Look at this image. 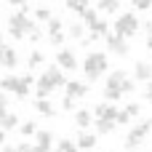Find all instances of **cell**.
Here are the masks:
<instances>
[{
    "instance_id": "cell-33",
    "label": "cell",
    "mask_w": 152,
    "mask_h": 152,
    "mask_svg": "<svg viewBox=\"0 0 152 152\" xmlns=\"http://www.w3.org/2000/svg\"><path fill=\"white\" fill-rule=\"evenodd\" d=\"M64 37H67L64 32H51V35H48V40H51L53 45H61V43H64Z\"/></svg>"
},
{
    "instance_id": "cell-6",
    "label": "cell",
    "mask_w": 152,
    "mask_h": 152,
    "mask_svg": "<svg viewBox=\"0 0 152 152\" xmlns=\"http://www.w3.org/2000/svg\"><path fill=\"white\" fill-rule=\"evenodd\" d=\"M107 48H110L115 56H128V51H131L128 40L120 37V35H107Z\"/></svg>"
},
{
    "instance_id": "cell-41",
    "label": "cell",
    "mask_w": 152,
    "mask_h": 152,
    "mask_svg": "<svg viewBox=\"0 0 152 152\" xmlns=\"http://www.w3.org/2000/svg\"><path fill=\"white\" fill-rule=\"evenodd\" d=\"M5 104H8V99H5V91H3L0 94V107H5Z\"/></svg>"
},
{
    "instance_id": "cell-47",
    "label": "cell",
    "mask_w": 152,
    "mask_h": 152,
    "mask_svg": "<svg viewBox=\"0 0 152 152\" xmlns=\"http://www.w3.org/2000/svg\"><path fill=\"white\" fill-rule=\"evenodd\" d=\"M3 118H5V107H0V120H3Z\"/></svg>"
},
{
    "instance_id": "cell-7",
    "label": "cell",
    "mask_w": 152,
    "mask_h": 152,
    "mask_svg": "<svg viewBox=\"0 0 152 152\" xmlns=\"http://www.w3.org/2000/svg\"><path fill=\"white\" fill-rule=\"evenodd\" d=\"M32 136H35V142H37V144H32L35 152H48L51 150V142H53V134H51V131H35Z\"/></svg>"
},
{
    "instance_id": "cell-34",
    "label": "cell",
    "mask_w": 152,
    "mask_h": 152,
    "mask_svg": "<svg viewBox=\"0 0 152 152\" xmlns=\"http://www.w3.org/2000/svg\"><path fill=\"white\" fill-rule=\"evenodd\" d=\"M115 123H120V126H126V123H131V115H128L126 110H118V118H115Z\"/></svg>"
},
{
    "instance_id": "cell-23",
    "label": "cell",
    "mask_w": 152,
    "mask_h": 152,
    "mask_svg": "<svg viewBox=\"0 0 152 152\" xmlns=\"http://www.w3.org/2000/svg\"><path fill=\"white\" fill-rule=\"evenodd\" d=\"M43 59H45V56H43V51H32V53H29L27 67H29V69H35V67H40V64H43Z\"/></svg>"
},
{
    "instance_id": "cell-17",
    "label": "cell",
    "mask_w": 152,
    "mask_h": 152,
    "mask_svg": "<svg viewBox=\"0 0 152 152\" xmlns=\"http://www.w3.org/2000/svg\"><path fill=\"white\" fill-rule=\"evenodd\" d=\"M99 35H107V21H102V19H96L91 24V40H96Z\"/></svg>"
},
{
    "instance_id": "cell-30",
    "label": "cell",
    "mask_w": 152,
    "mask_h": 152,
    "mask_svg": "<svg viewBox=\"0 0 152 152\" xmlns=\"http://www.w3.org/2000/svg\"><path fill=\"white\" fill-rule=\"evenodd\" d=\"M48 32H61V19L51 16V19H48Z\"/></svg>"
},
{
    "instance_id": "cell-3",
    "label": "cell",
    "mask_w": 152,
    "mask_h": 152,
    "mask_svg": "<svg viewBox=\"0 0 152 152\" xmlns=\"http://www.w3.org/2000/svg\"><path fill=\"white\" fill-rule=\"evenodd\" d=\"M112 29H115V35H120V37L128 40L131 35H136V29H139V19H136L134 13H120V16L115 19Z\"/></svg>"
},
{
    "instance_id": "cell-12",
    "label": "cell",
    "mask_w": 152,
    "mask_h": 152,
    "mask_svg": "<svg viewBox=\"0 0 152 152\" xmlns=\"http://www.w3.org/2000/svg\"><path fill=\"white\" fill-rule=\"evenodd\" d=\"M134 77L150 83V80H152V64H150V61H136V64H134Z\"/></svg>"
},
{
    "instance_id": "cell-48",
    "label": "cell",
    "mask_w": 152,
    "mask_h": 152,
    "mask_svg": "<svg viewBox=\"0 0 152 152\" xmlns=\"http://www.w3.org/2000/svg\"><path fill=\"white\" fill-rule=\"evenodd\" d=\"M0 45H3V32H0Z\"/></svg>"
},
{
    "instance_id": "cell-40",
    "label": "cell",
    "mask_w": 152,
    "mask_h": 152,
    "mask_svg": "<svg viewBox=\"0 0 152 152\" xmlns=\"http://www.w3.org/2000/svg\"><path fill=\"white\" fill-rule=\"evenodd\" d=\"M16 152H35V147H32V144H27V142H24V144H19V147H16Z\"/></svg>"
},
{
    "instance_id": "cell-42",
    "label": "cell",
    "mask_w": 152,
    "mask_h": 152,
    "mask_svg": "<svg viewBox=\"0 0 152 152\" xmlns=\"http://www.w3.org/2000/svg\"><path fill=\"white\" fill-rule=\"evenodd\" d=\"M147 48H150V51H152V32H150V35H147Z\"/></svg>"
},
{
    "instance_id": "cell-25",
    "label": "cell",
    "mask_w": 152,
    "mask_h": 152,
    "mask_svg": "<svg viewBox=\"0 0 152 152\" xmlns=\"http://www.w3.org/2000/svg\"><path fill=\"white\" fill-rule=\"evenodd\" d=\"M56 152H77V147H75V142H69V139H61V142L56 144Z\"/></svg>"
},
{
    "instance_id": "cell-38",
    "label": "cell",
    "mask_w": 152,
    "mask_h": 152,
    "mask_svg": "<svg viewBox=\"0 0 152 152\" xmlns=\"http://www.w3.org/2000/svg\"><path fill=\"white\" fill-rule=\"evenodd\" d=\"M61 107L69 112V110H75V99H69V96H64V102H61Z\"/></svg>"
},
{
    "instance_id": "cell-37",
    "label": "cell",
    "mask_w": 152,
    "mask_h": 152,
    "mask_svg": "<svg viewBox=\"0 0 152 152\" xmlns=\"http://www.w3.org/2000/svg\"><path fill=\"white\" fill-rule=\"evenodd\" d=\"M126 112H128V115H131V118H136V115H139V112H142V107H139V104H134V102H131V104H128V107H126Z\"/></svg>"
},
{
    "instance_id": "cell-8",
    "label": "cell",
    "mask_w": 152,
    "mask_h": 152,
    "mask_svg": "<svg viewBox=\"0 0 152 152\" xmlns=\"http://www.w3.org/2000/svg\"><path fill=\"white\" fill-rule=\"evenodd\" d=\"M56 61H59V67L61 69H77V59H75V53L72 51H67V48H61L59 53H56Z\"/></svg>"
},
{
    "instance_id": "cell-20",
    "label": "cell",
    "mask_w": 152,
    "mask_h": 152,
    "mask_svg": "<svg viewBox=\"0 0 152 152\" xmlns=\"http://www.w3.org/2000/svg\"><path fill=\"white\" fill-rule=\"evenodd\" d=\"M75 123H77L80 128H88V126H91V112H88V110H80V112L75 115Z\"/></svg>"
},
{
    "instance_id": "cell-4",
    "label": "cell",
    "mask_w": 152,
    "mask_h": 152,
    "mask_svg": "<svg viewBox=\"0 0 152 152\" xmlns=\"http://www.w3.org/2000/svg\"><path fill=\"white\" fill-rule=\"evenodd\" d=\"M27 24H29L27 11H16V13L8 19V35H11V37H16V40H21V37H24V32H27Z\"/></svg>"
},
{
    "instance_id": "cell-24",
    "label": "cell",
    "mask_w": 152,
    "mask_h": 152,
    "mask_svg": "<svg viewBox=\"0 0 152 152\" xmlns=\"http://www.w3.org/2000/svg\"><path fill=\"white\" fill-rule=\"evenodd\" d=\"M0 126H3V131H11V128L19 126V118H16V115H5V118L0 120Z\"/></svg>"
},
{
    "instance_id": "cell-46",
    "label": "cell",
    "mask_w": 152,
    "mask_h": 152,
    "mask_svg": "<svg viewBox=\"0 0 152 152\" xmlns=\"http://www.w3.org/2000/svg\"><path fill=\"white\" fill-rule=\"evenodd\" d=\"M5 3H11V5H19V3H21V0H5Z\"/></svg>"
},
{
    "instance_id": "cell-36",
    "label": "cell",
    "mask_w": 152,
    "mask_h": 152,
    "mask_svg": "<svg viewBox=\"0 0 152 152\" xmlns=\"http://www.w3.org/2000/svg\"><path fill=\"white\" fill-rule=\"evenodd\" d=\"M69 37H83V24H69Z\"/></svg>"
},
{
    "instance_id": "cell-15",
    "label": "cell",
    "mask_w": 152,
    "mask_h": 152,
    "mask_svg": "<svg viewBox=\"0 0 152 152\" xmlns=\"http://www.w3.org/2000/svg\"><path fill=\"white\" fill-rule=\"evenodd\" d=\"M35 110H37L40 115H45V118H53V115H56V110H53L51 99H35Z\"/></svg>"
},
{
    "instance_id": "cell-2",
    "label": "cell",
    "mask_w": 152,
    "mask_h": 152,
    "mask_svg": "<svg viewBox=\"0 0 152 152\" xmlns=\"http://www.w3.org/2000/svg\"><path fill=\"white\" fill-rule=\"evenodd\" d=\"M64 83H67V77L61 75V69L59 67H48L40 77H37V88H43V91H56V88H64Z\"/></svg>"
},
{
    "instance_id": "cell-21",
    "label": "cell",
    "mask_w": 152,
    "mask_h": 152,
    "mask_svg": "<svg viewBox=\"0 0 152 152\" xmlns=\"http://www.w3.org/2000/svg\"><path fill=\"white\" fill-rule=\"evenodd\" d=\"M96 3H99V11H104V13H112V11L120 8L118 0H96Z\"/></svg>"
},
{
    "instance_id": "cell-27",
    "label": "cell",
    "mask_w": 152,
    "mask_h": 152,
    "mask_svg": "<svg viewBox=\"0 0 152 152\" xmlns=\"http://www.w3.org/2000/svg\"><path fill=\"white\" fill-rule=\"evenodd\" d=\"M120 96H123V94H120L118 88H104V99H107L110 104H115V102H118Z\"/></svg>"
},
{
    "instance_id": "cell-5",
    "label": "cell",
    "mask_w": 152,
    "mask_h": 152,
    "mask_svg": "<svg viewBox=\"0 0 152 152\" xmlns=\"http://www.w3.org/2000/svg\"><path fill=\"white\" fill-rule=\"evenodd\" d=\"M150 128H152V120H142V123L126 136V150H136V147L142 144V139L150 134Z\"/></svg>"
},
{
    "instance_id": "cell-31",
    "label": "cell",
    "mask_w": 152,
    "mask_h": 152,
    "mask_svg": "<svg viewBox=\"0 0 152 152\" xmlns=\"http://www.w3.org/2000/svg\"><path fill=\"white\" fill-rule=\"evenodd\" d=\"M35 19H37V21H48V19H51V11H48V8H37V11H35Z\"/></svg>"
},
{
    "instance_id": "cell-9",
    "label": "cell",
    "mask_w": 152,
    "mask_h": 152,
    "mask_svg": "<svg viewBox=\"0 0 152 152\" xmlns=\"http://www.w3.org/2000/svg\"><path fill=\"white\" fill-rule=\"evenodd\" d=\"M19 64V56H16V51L13 48H8V45H0V67H5V69H13Z\"/></svg>"
},
{
    "instance_id": "cell-10",
    "label": "cell",
    "mask_w": 152,
    "mask_h": 152,
    "mask_svg": "<svg viewBox=\"0 0 152 152\" xmlns=\"http://www.w3.org/2000/svg\"><path fill=\"white\" fill-rule=\"evenodd\" d=\"M64 91H67L69 99H83L88 94V86L86 83H77V80H69V83H64Z\"/></svg>"
},
{
    "instance_id": "cell-43",
    "label": "cell",
    "mask_w": 152,
    "mask_h": 152,
    "mask_svg": "<svg viewBox=\"0 0 152 152\" xmlns=\"http://www.w3.org/2000/svg\"><path fill=\"white\" fill-rule=\"evenodd\" d=\"M144 29H147V32H152V21H147V24H144Z\"/></svg>"
},
{
    "instance_id": "cell-35",
    "label": "cell",
    "mask_w": 152,
    "mask_h": 152,
    "mask_svg": "<svg viewBox=\"0 0 152 152\" xmlns=\"http://www.w3.org/2000/svg\"><path fill=\"white\" fill-rule=\"evenodd\" d=\"M131 5L139 11H147V8H152V0H131Z\"/></svg>"
},
{
    "instance_id": "cell-39",
    "label": "cell",
    "mask_w": 152,
    "mask_h": 152,
    "mask_svg": "<svg viewBox=\"0 0 152 152\" xmlns=\"http://www.w3.org/2000/svg\"><path fill=\"white\" fill-rule=\"evenodd\" d=\"M144 102H147V104H152V80L147 83V88H144Z\"/></svg>"
},
{
    "instance_id": "cell-26",
    "label": "cell",
    "mask_w": 152,
    "mask_h": 152,
    "mask_svg": "<svg viewBox=\"0 0 152 152\" xmlns=\"http://www.w3.org/2000/svg\"><path fill=\"white\" fill-rule=\"evenodd\" d=\"M134 88H136V83L126 75V77H123V83H120V94H134Z\"/></svg>"
},
{
    "instance_id": "cell-18",
    "label": "cell",
    "mask_w": 152,
    "mask_h": 152,
    "mask_svg": "<svg viewBox=\"0 0 152 152\" xmlns=\"http://www.w3.org/2000/svg\"><path fill=\"white\" fill-rule=\"evenodd\" d=\"M24 35H27V37H29L32 43H37V40H43V32H40V27H37L35 21H29V24H27V32H24Z\"/></svg>"
},
{
    "instance_id": "cell-44",
    "label": "cell",
    "mask_w": 152,
    "mask_h": 152,
    "mask_svg": "<svg viewBox=\"0 0 152 152\" xmlns=\"http://www.w3.org/2000/svg\"><path fill=\"white\" fill-rule=\"evenodd\" d=\"M0 152H16V147H5V150H0Z\"/></svg>"
},
{
    "instance_id": "cell-11",
    "label": "cell",
    "mask_w": 152,
    "mask_h": 152,
    "mask_svg": "<svg viewBox=\"0 0 152 152\" xmlns=\"http://www.w3.org/2000/svg\"><path fill=\"white\" fill-rule=\"evenodd\" d=\"M35 83V77L32 75H21V77H16V86H13V94L19 96V99H24L27 94H29V86Z\"/></svg>"
},
{
    "instance_id": "cell-16",
    "label": "cell",
    "mask_w": 152,
    "mask_h": 152,
    "mask_svg": "<svg viewBox=\"0 0 152 152\" xmlns=\"http://www.w3.org/2000/svg\"><path fill=\"white\" fill-rule=\"evenodd\" d=\"M94 126H96V134H112L115 131V120H104V118H99V120H94Z\"/></svg>"
},
{
    "instance_id": "cell-13",
    "label": "cell",
    "mask_w": 152,
    "mask_h": 152,
    "mask_svg": "<svg viewBox=\"0 0 152 152\" xmlns=\"http://www.w3.org/2000/svg\"><path fill=\"white\" fill-rule=\"evenodd\" d=\"M96 118L115 120V118H118V107H115V104H110V102H102V104H96Z\"/></svg>"
},
{
    "instance_id": "cell-1",
    "label": "cell",
    "mask_w": 152,
    "mask_h": 152,
    "mask_svg": "<svg viewBox=\"0 0 152 152\" xmlns=\"http://www.w3.org/2000/svg\"><path fill=\"white\" fill-rule=\"evenodd\" d=\"M107 64H110V61H107V53H99V51H96V53H88V56H86L83 72H86V77L94 83L96 77H102V75L107 72Z\"/></svg>"
},
{
    "instance_id": "cell-19",
    "label": "cell",
    "mask_w": 152,
    "mask_h": 152,
    "mask_svg": "<svg viewBox=\"0 0 152 152\" xmlns=\"http://www.w3.org/2000/svg\"><path fill=\"white\" fill-rule=\"evenodd\" d=\"M123 77H126V72H112V77H107V88H118L120 91V83H123Z\"/></svg>"
},
{
    "instance_id": "cell-28",
    "label": "cell",
    "mask_w": 152,
    "mask_h": 152,
    "mask_svg": "<svg viewBox=\"0 0 152 152\" xmlns=\"http://www.w3.org/2000/svg\"><path fill=\"white\" fill-rule=\"evenodd\" d=\"M13 86H16V75L0 77V88H3V91H13Z\"/></svg>"
},
{
    "instance_id": "cell-29",
    "label": "cell",
    "mask_w": 152,
    "mask_h": 152,
    "mask_svg": "<svg viewBox=\"0 0 152 152\" xmlns=\"http://www.w3.org/2000/svg\"><path fill=\"white\" fill-rule=\"evenodd\" d=\"M16 128H19V131H21V134H24V136H32V134H35V131H37V128H35V123H32V120H27V123H21V126H16Z\"/></svg>"
},
{
    "instance_id": "cell-22",
    "label": "cell",
    "mask_w": 152,
    "mask_h": 152,
    "mask_svg": "<svg viewBox=\"0 0 152 152\" xmlns=\"http://www.w3.org/2000/svg\"><path fill=\"white\" fill-rule=\"evenodd\" d=\"M88 3H91V0H67V8L75 11V13H83V11L88 8Z\"/></svg>"
},
{
    "instance_id": "cell-45",
    "label": "cell",
    "mask_w": 152,
    "mask_h": 152,
    "mask_svg": "<svg viewBox=\"0 0 152 152\" xmlns=\"http://www.w3.org/2000/svg\"><path fill=\"white\" fill-rule=\"evenodd\" d=\"M3 142H5V131H0V144H3Z\"/></svg>"
},
{
    "instance_id": "cell-14",
    "label": "cell",
    "mask_w": 152,
    "mask_h": 152,
    "mask_svg": "<svg viewBox=\"0 0 152 152\" xmlns=\"http://www.w3.org/2000/svg\"><path fill=\"white\" fill-rule=\"evenodd\" d=\"M75 147H80V150H94V147H96V134H88V131H83V134L77 136Z\"/></svg>"
},
{
    "instance_id": "cell-32",
    "label": "cell",
    "mask_w": 152,
    "mask_h": 152,
    "mask_svg": "<svg viewBox=\"0 0 152 152\" xmlns=\"http://www.w3.org/2000/svg\"><path fill=\"white\" fill-rule=\"evenodd\" d=\"M80 16H83V21H86V24H88V27H91V24H94V21H96V19H99V16H96V13H94V11H88V8H86V11H83V13H80Z\"/></svg>"
}]
</instances>
